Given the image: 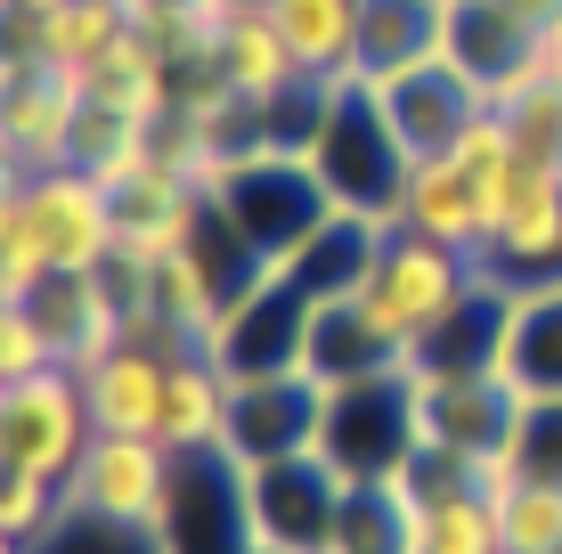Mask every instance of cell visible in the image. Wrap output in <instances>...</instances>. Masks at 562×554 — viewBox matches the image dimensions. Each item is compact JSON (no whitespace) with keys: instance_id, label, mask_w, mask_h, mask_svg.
<instances>
[{"instance_id":"8","label":"cell","mask_w":562,"mask_h":554,"mask_svg":"<svg viewBox=\"0 0 562 554\" xmlns=\"http://www.w3.org/2000/svg\"><path fill=\"white\" fill-rule=\"evenodd\" d=\"M171 482H180V456H171L164 441L99 432L66 489H74V506H82V513H106V522H131V530H164Z\"/></svg>"},{"instance_id":"9","label":"cell","mask_w":562,"mask_h":554,"mask_svg":"<svg viewBox=\"0 0 562 554\" xmlns=\"http://www.w3.org/2000/svg\"><path fill=\"white\" fill-rule=\"evenodd\" d=\"M164 554H254V513H245V465L228 449L180 456V482L164 506Z\"/></svg>"},{"instance_id":"21","label":"cell","mask_w":562,"mask_h":554,"mask_svg":"<svg viewBox=\"0 0 562 554\" xmlns=\"http://www.w3.org/2000/svg\"><path fill=\"white\" fill-rule=\"evenodd\" d=\"M490 196L473 188V171H464L457 156H432V163H416V180H408V204H400V228H416V237H432V245H449V253H490Z\"/></svg>"},{"instance_id":"20","label":"cell","mask_w":562,"mask_h":554,"mask_svg":"<svg viewBox=\"0 0 562 554\" xmlns=\"http://www.w3.org/2000/svg\"><path fill=\"white\" fill-rule=\"evenodd\" d=\"M228 399H237V375L221 368V359L204 351V342H188L180 359H171V384H164V416H155V441L171 456H204L228 441Z\"/></svg>"},{"instance_id":"30","label":"cell","mask_w":562,"mask_h":554,"mask_svg":"<svg viewBox=\"0 0 562 554\" xmlns=\"http://www.w3.org/2000/svg\"><path fill=\"white\" fill-rule=\"evenodd\" d=\"M416 506V498H408ZM416 554H506V522H497V489H464V498L416 506Z\"/></svg>"},{"instance_id":"10","label":"cell","mask_w":562,"mask_h":554,"mask_svg":"<svg viewBox=\"0 0 562 554\" xmlns=\"http://www.w3.org/2000/svg\"><path fill=\"white\" fill-rule=\"evenodd\" d=\"M481 278L506 285V294H530V285L562 278V171L521 163L506 188V213L490 228V253H481Z\"/></svg>"},{"instance_id":"28","label":"cell","mask_w":562,"mask_h":554,"mask_svg":"<svg viewBox=\"0 0 562 554\" xmlns=\"http://www.w3.org/2000/svg\"><path fill=\"white\" fill-rule=\"evenodd\" d=\"M212 66H221L228 82L245 90V99H269V90L302 82V66H294V49H285V33L269 25V9L221 16V33H212Z\"/></svg>"},{"instance_id":"11","label":"cell","mask_w":562,"mask_h":554,"mask_svg":"<svg viewBox=\"0 0 562 554\" xmlns=\"http://www.w3.org/2000/svg\"><path fill=\"white\" fill-rule=\"evenodd\" d=\"M310 310H318V302H310L285 270H269L254 294L228 302L221 335H212L204 351L221 359L237 384H245V375H294L302 368V342H310Z\"/></svg>"},{"instance_id":"6","label":"cell","mask_w":562,"mask_h":554,"mask_svg":"<svg viewBox=\"0 0 562 554\" xmlns=\"http://www.w3.org/2000/svg\"><path fill=\"white\" fill-rule=\"evenodd\" d=\"M342 498H351V482H342L318 449L245 465L254 546H269V554H326V546H335V522H342Z\"/></svg>"},{"instance_id":"40","label":"cell","mask_w":562,"mask_h":554,"mask_svg":"<svg viewBox=\"0 0 562 554\" xmlns=\"http://www.w3.org/2000/svg\"><path fill=\"white\" fill-rule=\"evenodd\" d=\"M57 0H0V16H49Z\"/></svg>"},{"instance_id":"27","label":"cell","mask_w":562,"mask_h":554,"mask_svg":"<svg viewBox=\"0 0 562 554\" xmlns=\"http://www.w3.org/2000/svg\"><path fill=\"white\" fill-rule=\"evenodd\" d=\"M25 25H33V57H42V74H74V82H82V74L123 42L131 9H123V0H57L49 16H25Z\"/></svg>"},{"instance_id":"39","label":"cell","mask_w":562,"mask_h":554,"mask_svg":"<svg viewBox=\"0 0 562 554\" xmlns=\"http://www.w3.org/2000/svg\"><path fill=\"white\" fill-rule=\"evenodd\" d=\"M123 9L131 16H139V9H212V16H221V0H123Z\"/></svg>"},{"instance_id":"3","label":"cell","mask_w":562,"mask_h":554,"mask_svg":"<svg viewBox=\"0 0 562 554\" xmlns=\"http://www.w3.org/2000/svg\"><path fill=\"white\" fill-rule=\"evenodd\" d=\"M473 285H481V261H473V253H449V245L416 237V228H383L375 261H367L359 302L375 310V327L416 359L424 342H432V335L464 310V294H473Z\"/></svg>"},{"instance_id":"16","label":"cell","mask_w":562,"mask_h":554,"mask_svg":"<svg viewBox=\"0 0 562 554\" xmlns=\"http://www.w3.org/2000/svg\"><path fill=\"white\" fill-rule=\"evenodd\" d=\"M375 99H383V114H392V131L408 139V156H416V163L449 156V147L464 139V123L490 106V99H481V90L449 66V57H424V66L392 74V82H375Z\"/></svg>"},{"instance_id":"4","label":"cell","mask_w":562,"mask_h":554,"mask_svg":"<svg viewBox=\"0 0 562 554\" xmlns=\"http://www.w3.org/2000/svg\"><path fill=\"white\" fill-rule=\"evenodd\" d=\"M99 441L82 368H42L0 384V473H42V482H74V465Z\"/></svg>"},{"instance_id":"15","label":"cell","mask_w":562,"mask_h":554,"mask_svg":"<svg viewBox=\"0 0 562 554\" xmlns=\"http://www.w3.org/2000/svg\"><path fill=\"white\" fill-rule=\"evenodd\" d=\"M440 57L497 106V99H514L521 74L538 66V33L521 25L514 9H497V0H440Z\"/></svg>"},{"instance_id":"32","label":"cell","mask_w":562,"mask_h":554,"mask_svg":"<svg viewBox=\"0 0 562 554\" xmlns=\"http://www.w3.org/2000/svg\"><path fill=\"white\" fill-rule=\"evenodd\" d=\"M66 513H74V489L66 482H42V473H0V539H9V554H42Z\"/></svg>"},{"instance_id":"7","label":"cell","mask_w":562,"mask_h":554,"mask_svg":"<svg viewBox=\"0 0 562 554\" xmlns=\"http://www.w3.org/2000/svg\"><path fill=\"white\" fill-rule=\"evenodd\" d=\"M0 196H16L25 221L42 228L49 270L99 278L114 261V188L106 180H90V171H74V163H42V171H9Z\"/></svg>"},{"instance_id":"37","label":"cell","mask_w":562,"mask_h":554,"mask_svg":"<svg viewBox=\"0 0 562 554\" xmlns=\"http://www.w3.org/2000/svg\"><path fill=\"white\" fill-rule=\"evenodd\" d=\"M42 368H57L42 318H33L25 302H0V384H16V375H42Z\"/></svg>"},{"instance_id":"13","label":"cell","mask_w":562,"mask_h":554,"mask_svg":"<svg viewBox=\"0 0 562 554\" xmlns=\"http://www.w3.org/2000/svg\"><path fill=\"white\" fill-rule=\"evenodd\" d=\"M416 375V425L424 441L457 449V456H481L497 465L514 441V416H521V392L497 384V375H432V368H408Z\"/></svg>"},{"instance_id":"36","label":"cell","mask_w":562,"mask_h":554,"mask_svg":"<svg viewBox=\"0 0 562 554\" xmlns=\"http://www.w3.org/2000/svg\"><path fill=\"white\" fill-rule=\"evenodd\" d=\"M42 554H164V539H155V530H131V522H106V513H82V506H74Z\"/></svg>"},{"instance_id":"2","label":"cell","mask_w":562,"mask_h":554,"mask_svg":"<svg viewBox=\"0 0 562 554\" xmlns=\"http://www.w3.org/2000/svg\"><path fill=\"white\" fill-rule=\"evenodd\" d=\"M204 204L254 245L261 270H285L310 237L326 228L335 196H326L318 163L310 156H285V147H261V156H237L221 171H204Z\"/></svg>"},{"instance_id":"31","label":"cell","mask_w":562,"mask_h":554,"mask_svg":"<svg viewBox=\"0 0 562 554\" xmlns=\"http://www.w3.org/2000/svg\"><path fill=\"white\" fill-rule=\"evenodd\" d=\"M497 114H506V131H514V156H521V163L562 171V82H554L547 49H538V66L521 74V90H514V99H497Z\"/></svg>"},{"instance_id":"1","label":"cell","mask_w":562,"mask_h":554,"mask_svg":"<svg viewBox=\"0 0 562 554\" xmlns=\"http://www.w3.org/2000/svg\"><path fill=\"white\" fill-rule=\"evenodd\" d=\"M310 163H318L326 196H335L342 213H367V221H392L400 228L416 156H408V139L392 131L375 82H359V74H342V82H335V99H326V114H318V139H310Z\"/></svg>"},{"instance_id":"12","label":"cell","mask_w":562,"mask_h":554,"mask_svg":"<svg viewBox=\"0 0 562 554\" xmlns=\"http://www.w3.org/2000/svg\"><path fill=\"white\" fill-rule=\"evenodd\" d=\"M188 342L171 327H131L114 351H99L82 368V392H90V416H99V432H139L155 441V416H164V384H171V359H180Z\"/></svg>"},{"instance_id":"14","label":"cell","mask_w":562,"mask_h":554,"mask_svg":"<svg viewBox=\"0 0 562 554\" xmlns=\"http://www.w3.org/2000/svg\"><path fill=\"white\" fill-rule=\"evenodd\" d=\"M318 425H326V384L310 375H245L237 399H228V456L237 465H269V456H302L318 449Z\"/></svg>"},{"instance_id":"35","label":"cell","mask_w":562,"mask_h":554,"mask_svg":"<svg viewBox=\"0 0 562 554\" xmlns=\"http://www.w3.org/2000/svg\"><path fill=\"white\" fill-rule=\"evenodd\" d=\"M42 278H57L42 228L25 221V204H16V196H0V302H25Z\"/></svg>"},{"instance_id":"26","label":"cell","mask_w":562,"mask_h":554,"mask_svg":"<svg viewBox=\"0 0 562 554\" xmlns=\"http://www.w3.org/2000/svg\"><path fill=\"white\" fill-rule=\"evenodd\" d=\"M359 9L367 0H269V25L285 33L302 74L318 82H342L359 66Z\"/></svg>"},{"instance_id":"23","label":"cell","mask_w":562,"mask_h":554,"mask_svg":"<svg viewBox=\"0 0 562 554\" xmlns=\"http://www.w3.org/2000/svg\"><path fill=\"white\" fill-rule=\"evenodd\" d=\"M82 99L131 114V123H171V57L155 49L139 25H123V42L82 74Z\"/></svg>"},{"instance_id":"29","label":"cell","mask_w":562,"mask_h":554,"mask_svg":"<svg viewBox=\"0 0 562 554\" xmlns=\"http://www.w3.org/2000/svg\"><path fill=\"white\" fill-rule=\"evenodd\" d=\"M326 554H416V506L400 482H359L342 498V522H335V546Z\"/></svg>"},{"instance_id":"5","label":"cell","mask_w":562,"mask_h":554,"mask_svg":"<svg viewBox=\"0 0 562 554\" xmlns=\"http://www.w3.org/2000/svg\"><path fill=\"white\" fill-rule=\"evenodd\" d=\"M424 449L416 425V375H375V384H342L326 392V425H318V456L342 473V482H400L408 456Z\"/></svg>"},{"instance_id":"33","label":"cell","mask_w":562,"mask_h":554,"mask_svg":"<svg viewBox=\"0 0 562 554\" xmlns=\"http://www.w3.org/2000/svg\"><path fill=\"white\" fill-rule=\"evenodd\" d=\"M506 554H562V482H497Z\"/></svg>"},{"instance_id":"25","label":"cell","mask_w":562,"mask_h":554,"mask_svg":"<svg viewBox=\"0 0 562 554\" xmlns=\"http://www.w3.org/2000/svg\"><path fill=\"white\" fill-rule=\"evenodd\" d=\"M424 57H440V0H367L359 9V82H392Z\"/></svg>"},{"instance_id":"34","label":"cell","mask_w":562,"mask_h":554,"mask_svg":"<svg viewBox=\"0 0 562 554\" xmlns=\"http://www.w3.org/2000/svg\"><path fill=\"white\" fill-rule=\"evenodd\" d=\"M497 465L521 473V482H562V399H521L514 441Z\"/></svg>"},{"instance_id":"17","label":"cell","mask_w":562,"mask_h":554,"mask_svg":"<svg viewBox=\"0 0 562 554\" xmlns=\"http://www.w3.org/2000/svg\"><path fill=\"white\" fill-rule=\"evenodd\" d=\"M400 368H408V351L375 327V310H367L359 294L310 310V342H302V375L310 384L342 392V384H375V375H400Z\"/></svg>"},{"instance_id":"19","label":"cell","mask_w":562,"mask_h":554,"mask_svg":"<svg viewBox=\"0 0 562 554\" xmlns=\"http://www.w3.org/2000/svg\"><path fill=\"white\" fill-rule=\"evenodd\" d=\"M74 123H82V82H74V74H25V82H0V131H9V171L66 163Z\"/></svg>"},{"instance_id":"18","label":"cell","mask_w":562,"mask_h":554,"mask_svg":"<svg viewBox=\"0 0 562 554\" xmlns=\"http://www.w3.org/2000/svg\"><path fill=\"white\" fill-rule=\"evenodd\" d=\"M25 310L42 318L57 368H90L99 351L123 342V302H114L106 270H99V278H66V270H57V278H42V285L25 294Z\"/></svg>"},{"instance_id":"38","label":"cell","mask_w":562,"mask_h":554,"mask_svg":"<svg viewBox=\"0 0 562 554\" xmlns=\"http://www.w3.org/2000/svg\"><path fill=\"white\" fill-rule=\"evenodd\" d=\"M497 9H514V16H521V25H530V33H538V42H547V33L562 25V0H497Z\"/></svg>"},{"instance_id":"24","label":"cell","mask_w":562,"mask_h":554,"mask_svg":"<svg viewBox=\"0 0 562 554\" xmlns=\"http://www.w3.org/2000/svg\"><path fill=\"white\" fill-rule=\"evenodd\" d=\"M383 228L392 221H367V213H326V228L302 245L294 261H285V278L302 285L310 302H342V294H359L367 285V261H375V245H383Z\"/></svg>"},{"instance_id":"22","label":"cell","mask_w":562,"mask_h":554,"mask_svg":"<svg viewBox=\"0 0 562 554\" xmlns=\"http://www.w3.org/2000/svg\"><path fill=\"white\" fill-rule=\"evenodd\" d=\"M497 384H514L521 399H562V278L514 294L497 335Z\"/></svg>"},{"instance_id":"41","label":"cell","mask_w":562,"mask_h":554,"mask_svg":"<svg viewBox=\"0 0 562 554\" xmlns=\"http://www.w3.org/2000/svg\"><path fill=\"white\" fill-rule=\"evenodd\" d=\"M538 49H547V66H554V82H562V25H554L547 42H538Z\"/></svg>"}]
</instances>
